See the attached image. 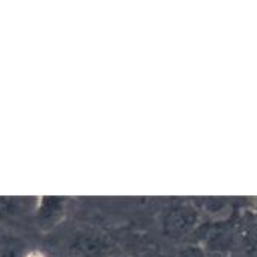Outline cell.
Instances as JSON below:
<instances>
[]
</instances>
